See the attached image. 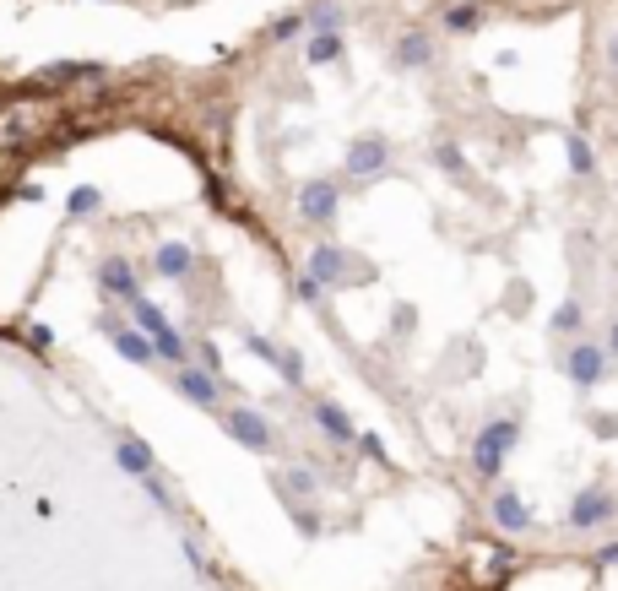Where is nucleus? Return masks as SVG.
<instances>
[{
  "instance_id": "obj_22",
  "label": "nucleus",
  "mask_w": 618,
  "mask_h": 591,
  "mask_svg": "<svg viewBox=\"0 0 618 591\" xmlns=\"http://www.w3.org/2000/svg\"><path fill=\"white\" fill-rule=\"evenodd\" d=\"M434 163H440L445 174H467V157H461L456 141H440V147H434Z\"/></svg>"
},
{
  "instance_id": "obj_4",
  "label": "nucleus",
  "mask_w": 618,
  "mask_h": 591,
  "mask_svg": "<svg viewBox=\"0 0 618 591\" xmlns=\"http://www.w3.org/2000/svg\"><path fill=\"white\" fill-rule=\"evenodd\" d=\"M130 310H136V326H141V331L152 337L157 358L179 364V358H185V337H179V331H174V326H168V320L157 315V304H152V299H130Z\"/></svg>"
},
{
  "instance_id": "obj_25",
  "label": "nucleus",
  "mask_w": 618,
  "mask_h": 591,
  "mask_svg": "<svg viewBox=\"0 0 618 591\" xmlns=\"http://www.w3.org/2000/svg\"><path fill=\"white\" fill-rule=\"evenodd\" d=\"M92 206H98V190H87V185L71 190V217H81V212H92Z\"/></svg>"
},
{
  "instance_id": "obj_18",
  "label": "nucleus",
  "mask_w": 618,
  "mask_h": 591,
  "mask_svg": "<svg viewBox=\"0 0 618 591\" xmlns=\"http://www.w3.org/2000/svg\"><path fill=\"white\" fill-rule=\"evenodd\" d=\"M309 65H337L342 60V33H309Z\"/></svg>"
},
{
  "instance_id": "obj_3",
  "label": "nucleus",
  "mask_w": 618,
  "mask_h": 591,
  "mask_svg": "<svg viewBox=\"0 0 618 591\" xmlns=\"http://www.w3.org/2000/svg\"><path fill=\"white\" fill-rule=\"evenodd\" d=\"M608 364H613V353H608V342H570V353H565V375H570V386L575 391H597L603 380H608Z\"/></svg>"
},
{
  "instance_id": "obj_10",
  "label": "nucleus",
  "mask_w": 618,
  "mask_h": 591,
  "mask_svg": "<svg viewBox=\"0 0 618 591\" xmlns=\"http://www.w3.org/2000/svg\"><path fill=\"white\" fill-rule=\"evenodd\" d=\"M228 434L250 451H271V429H266L261 413H228Z\"/></svg>"
},
{
  "instance_id": "obj_31",
  "label": "nucleus",
  "mask_w": 618,
  "mask_h": 591,
  "mask_svg": "<svg viewBox=\"0 0 618 591\" xmlns=\"http://www.w3.org/2000/svg\"><path fill=\"white\" fill-rule=\"evenodd\" d=\"M603 342H608V353H613V358H618V320H613V326H608V337H603Z\"/></svg>"
},
{
  "instance_id": "obj_15",
  "label": "nucleus",
  "mask_w": 618,
  "mask_h": 591,
  "mask_svg": "<svg viewBox=\"0 0 618 591\" xmlns=\"http://www.w3.org/2000/svg\"><path fill=\"white\" fill-rule=\"evenodd\" d=\"M581 326H586V304H581V299H565V304L548 315V331H554V337H581Z\"/></svg>"
},
{
  "instance_id": "obj_12",
  "label": "nucleus",
  "mask_w": 618,
  "mask_h": 591,
  "mask_svg": "<svg viewBox=\"0 0 618 591\" xmlns=\"http://www.w3.org/2000/svg\"><path fill=\"white\" fill-rule=\"evenodd\" d=\"M565 163H570L575 179H592V174H597V147H592L581 130H570V136H565Z\"/></svg>"
},
{
  "instance_id": "obj_9",
  "label": "nucleus",
  "mask_w": 618,
  "mask_h": 591,
  "mask_svg": "<svg viewBox=\"0 0 618 591\" xmlns=\"http://www.w3.org/2000/svg\"><path fill=\"white\" fill-rule=\"evenodd\" d=\"M396 65H402V71H429V65H434V38L418 33V27L402 33V38H396Z\"/></svg>"
},
{
  "instance_id": "obj_28",
  "label": "nucleus",
  "mask_w": 618,
  "mask_h": 591,
  "mask_svg": "<svg viewBox=\"0 0 618 591\" xmlns=\"http://www.w3.org/2000/svg\"><path fill=\"white\" fill-rule=\"evenodd\" d=\"M358 451H364V456H375V462H385V445H380V434H358Z\"/></svg>"
},
{
  "instance_id": "obj_16",
  "label": "nucleus",
  "mask_w": 618,
  "mask_h": 591,
  "mask_svg": "<svg viewBox=\"0 0 618 591\" xmlns=\"http://www.w3.org/2000/svg\"><path fill=\"white\" fill-rule=\"evenodd\" d=\"M119 467L130 472V478H152V445L147 440H119Z\"/></svg>"
},
{
  "instance_id": "obj_13",
  "label": "nucleus",
  "mask_w": 618,
  "mask_h": 591,
  "mask_svg": "<svg viewBox=\"0 0 618 591\" xmlns=\"http://www.w3.org/2000/svg\"><path fill=\"white\" fill-rule=\"evenodd\" d=\"M478 27H483V5H478V0L445 5V33H451V38H472Z\"/></svg>"
},
{
  "instance_id": "obj_1",
  "label": "nucleus",
  "mask_w": 618,
  "mask_h": 591,
  "mask_svg": "<svg viewBox=\"0 0 618 591\" xmlns=\"http://www.w3.org/2000/svg\"><path fill=\"white\" fill-rule=\"evenodd\" d=\"M521 445V418H489L472 440V478L478 483H494L510 462V451Z\"/></svg>"
},
{
  "instance_id": "obj_23",
  "label": "nucleus",
  "mask_w": 618,
  "mask_h": 591,
  "mask_svg": "<svg viewBox=\"0 0 618 591\" xmlns=\"http://www.w3.org/2000/svg\"><path fill=\"white\" fill-rule=\"evenodd\" d=\"M244 348H250L255 358H266L271 369H282V348H277V342H266V337H255V331H250V337H244Z\"/></svg>"
},
{
  "instance_id": "obj_21",
  "label": "nucleus",
  "mask_w": 618,
  "mask_h": 591,
  "mask_svg": "<svg viewBox=\"0 0 618 591\" xmlns=\"http://www.w3.org/2000/svg\"><path fill=\"white\" fill-rule=\"evenodd\" d=\"M309 22H315V33H342V5L337 0H315L309 5Z\"/></svg>"
},
{
  "instance_id": "obj_20",
  "label": "nucleus",
  "mask_w": 618,
  "mask_h": 591,
  "mask_svg": "<svg viewBox=\"0 0 618 591\" xmlns=\"http://www.w3.org/2000/svg\"><path fill=\"white\" fill-rule=\"evenodd\" d=\"M114 348H119V353H125L130 364H152V358H157L152 337H141V331H119V337H114Z\"/></svg>"
},
{
  "instance_id": "obj_29",
  "label": "nucleus",
  "mask_w": 618,
  "mask_h": 591,
  "mask_svg": "<svg viewBox=\"0 0 618 591\" xmlns=\"http://www.w3.org/2000/svg\"><path fill=\"white\" fill-rule=\"evenodd\" d=\"M597 565H603V570H613V565H618V538H613V543H603V548H597Z\"/></svg>"
},
{
  "instance_id": "obj_17",
  "label": "nucleus",
  "mask_w": 618,
  "mask_h": 591,
  "mask_svg": "<svg viewBox=\"0 0 618 591\" xmlns=\"http://www.w3.org/2000/svg\"><path fill=\"white\" fill-rule=\"evenodd\" d=\"M103 288L109 293H125V299H141V288H136V272H130V261H103Z\"/></svg>"
},
{
  "instance_id": "obj_2",
  "label": "nucleus",
  "mask_w": 618,
  "mask_h": 591,
  "mask_svg": "<svg viewBox=\"0 0 618 591\" xmlns=\"http://www.w3.org/2000/svg\"><path fill=\"white\" fill-rule=\"evenodd\" d=\"M613 516H618V494L608 483H586V489L570 500L565 527H570V532H597V527H608Z\"/></svg>"
},
{
  "instance_id": "obj_27",
  "label": "nucleus",
  "mask_w": 618,
  "mask_h": 591,
  "mask_svg": "<svg viewBox=\"0 0 618 591\" xmlns=\"http://www.w3.org/2000/svg\"><path fill=\"white\" fill-rule=\"evenodd\" d=\"M320 293H326V288H320V282L304 272V282H299V299H304V304H320Z\"/></svg>"
},
{
  "instance_id": "obj_30",
  "label": "nucleus",
  "mask_w": 618,
  "mask_h": 591,
  "mask_svg": "<svg viewBox=\"0 0 618 591\" xmlns=\"http://www.w3.org/2000/svg\"><path fill=\"white\" fill-rule=\"evenodd\" d=\"M608 76H613V81H618V33H613V38H608Z\"/></svg>"
},
{
  "instance_id": "obj_24",
  "label": "nucleus",
  "mask_w": 618,
  "mask_h": 591,
  "mask_svg": "<svg viewBox=\"0 0 618 591\" xmlns=\"http://www.w3.org/2000/svg\"><path fill=\"white\" fill-rule=\"evenodd\" d=\"M592 434L597 440H618V413H592Z\"/></svg>"
},
{
  "instance_id": "obj_6",
  "label": "nucleus",
  "mask_w": 618,
  "mask_h": 591,
  "mask_svg": "<svg viewBox=\"0 0 618 591\" xmlns=\"http://www.w3.org/2000/svg\"><path fill=\"white\" fill-rule=\"evenodd\" d=\"M299 212H304V223H331L342 212V190L331 179H304L299 185Z\"/></svg>"
},
{
  "instance_id": "obj_14",
  "label": "nucleus",
  "mask_w": 618,
  "mask_h": 591,
  "mask_svg": "<svg viewBox=\"0 0 618 591\" xmlns=\"http://www.w3.org/2000/svg\"><path fill=\"white\" fill-rule=\"evenodd\" d=\"M179 391H185L195 407H217V396H223V391L212 386V369H185V375H179Z\"/></svg>"
},
{
  "instance_id": "obj_7",
  "label": "nucleus",
  "mask_w": 618,
  "mask_h": 591,
  "mask_svg": "<svg viewBox=\"0 0 618 591\" xmlns=\"http://www.w3.org/2000/svg\"><path fill=\"white\" fill-rule=\"evenodd\" d=\"M489 516H494V527H499V532H510V538L532 532V505H527L516 489H494V500H489Z\"/></svg>"
},
{
  "instance_id": "obj_26",
  "label": "nucleus",
  "mask_w": 618,
  "mask_h": 591,
  "mask_svg": "<svg viewBox=\"0 0 618 591\" xmlns=\"http://www.w3.org/2000/svg\"><path fill=\"white\" fill-rule=\"evenodd\" d=\"M304 22H309V16H282V22H277V38H282V43H288V38H293V33H304Z\"/></svg>"
},
{
  "instance_id": "obj_5",
  "label": "nucleus",
  "mask_w": 618,
  "mask_h": 591,
  "mask_svg": "<svg viewBox=\"0 0 618 591\" xmlns=\"http://www.w3.org/2000/svg\"><path fill=\"white\" fill-rule=\"evenodd\" d=\"M385 163H391V141H385V136H375V130H369V136H358V141L347 147V157H342V168H347L353 179H375Z\"/></svg>"
},
{
  "instance_id": "obj_11",
  "label": "nucleus",
  "mask_w": 618,
  "mask_h": 591,
  "mask_svg": "<svg viewBox=\"0 0 618 591\" xmlns=\"http://www.w3.org/2000/svg\"><path fill=\"white\" fill-rule=\"evenodd\" d=\"M315 424H320V434L326 440H337V445H347V440H358V429H353V418L337 407V402H315Z\"/></svg>"
},
{
  "instance_id": "obj_19",
  "label": "nucleus",
  "mask_w": 618,
  "mask_h": 591,
  "mask_svg": "<svg viewBox=\"0 0 618 591\" xmlns=\"http://www.w3.org/2000/svg\"><path fill=\"white\" fill-rule=\"evenodd\" d=\"M152 266H157L163 277H190V266H195V261H190V250H185V244H163Z\"/></svg>"
},
{
  "instance_id": "obj_8",
  "label": "nucleus",
  "mask_w": 618,
  "mask_h": 591,
  "mask_svg": "<svg viewBox=\"0 0 618 591\" xmlns=\"http://www.w3.org/2000/svg\"><path fill=\"white\" fill-rule=\"evenodd\" d=\"M309 277H315L320 288H337V282H347V277H358V272H347V250L315 244V250H309Z\"/></svg>"
}]
</instances>
